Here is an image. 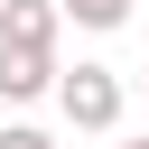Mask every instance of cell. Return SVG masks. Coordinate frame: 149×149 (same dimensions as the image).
<instances>
[{"label": "cell", "instance_id": "cell-3", "mask_svg": "<svg viewBox=\"0 0 149 149\" xmlns=\"http://www.w3.org/2000/svg\"><path fill=\"white\" fill-rule=\"evenodd\" d=\"M56 84H65L56 56H9V47H0V102H47Z\"/></svg>", "mask_w": 149, "mask_h": 149}, {"label": "cell", "instance_id": "cell-4", "mask_svg": "<svg viewBox=\"0 0 149 149\" xmlns=\"http://www.w3.org/2000/svg\"><path fill=\"white\" fill-rule=\"evenodd\" d=\"M56 9H65L74 28H93V37H112V28L130 19V0H56Z\"/></svg>", "mask_w": 149, "mask_h": 149}, {"label": "cell", "instance_id": "cell-6", "mask_svg": "<svg viewBox=\"0 0 149 149\" xmlns=\"http://www.w3.org/2000/svg\"><path fill=\"white\" fill-rule=\"evenodd\" d=\"M121 149H149V130H140V140H121Z\"/></svg>", "mask_w": 149, "mask_h": 149}, {"label": "cell", "instance_id": "cell-5", "mask_svg": "<svg viewBox=\"0 0 149 149\" xmlns=\"http://www.w3.org/2000/svg\"><path fill=\"white\" fill-rule=\"evenodd\" d=\"M0 149H56V130H37V121H0Z\"/></svg>", "mask_w": 149, "mask_h": 149}, {"label": "cell", "instance_id": "cell-2", "mask_svg": "<svg viewBox=\"0 0 149 149\" xmlns=\"http://www.w3.org/2000/svg\"><path fill=\"white\" fill-rule=\"evenodd\" d=\"M56 28H65L56 0H0V47L9 56H56Z\"/></svg>", "mask_w": 149, "mask_h": 149}, {"label": "cell", "instance_id": "cell-1", "mask_svg": "<svg viewBox=\"0 0 149 149\" xmlns=\"http://www.w3.org/2000/svg\"><path fill=\"white\" fill-rule=\"evenodd\" d=\"M56 112H65V130H93V140H112V130H121V112H130V84H121L112 65H65V84H56Z\"/></svg>", "mask_w": 149, "mask_h": 149}]
</instances>
